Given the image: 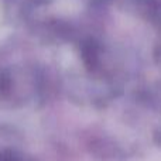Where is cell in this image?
<instances>
[{
    "label": "cell",
    "instance_id": "obj_2",
    "mask_svg": "<svg viewBox=\"0 0 161 161\" xmlns=\"http://www.w3.org/2000/svg\"><path fill=\"white\" fill-rule=\"evenodd\" d=\"M0 161H23V160L13 150H3L0 151Z\"/></svg>",
    "mask_w": 161,
    "mask_h": 161
},
{
    "label": "cell",
    "instance_id": "obj_1",
    "mask_svg": "<svg viewBox=\"0 0 161 161\" xmlns=\"http://www.w3.org/2000/svg\"><path fill=\"white\" fill-rule=\"evenodd\" d=\"M82 57L85 64L89 68H95L99 64V47L95 44L93 41H89L86 44H83L82 47Z\"/></svg>",
    "mask_w": 161,
    "mask_h": 161
}]
</instances>
